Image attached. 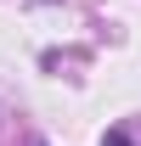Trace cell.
Listing matches in <instances>:
<instances>
[{
    "label": "cell",
    "instance_id": "cell-1",
    "mask_svg": "<svg viewBox=\"0 0 141 146\" xmlns=\"http://www.w3.org/2000/svg\"><path fill=\"white\" fill-rule=\"evenodd\" d=\"M102 146H136V141H130L124 129H107V135H102Z\"/></svg>",
    "mask_w": 141,
    "mask_h": 146
}]
</instances>
